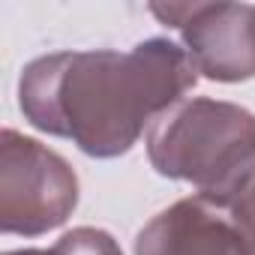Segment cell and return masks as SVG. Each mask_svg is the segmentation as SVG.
I'll return each instance as SVG.
<instances>
[{"label":"cell","mask_w":255,"mask_h":255,"mask_svg":"<svg viewBox=\"0 0 255 255\" xmlns=\"http://www.w3.org/2000/svg\"><path fill=\"white\" fill-rule=\"evenodd\" d=\"M150 12L180 30L198 75L222 84L255 78V3H150Z\"/></svg>","instance_id":"cell-4"},{"label":"cell","mask_w":255,"mask_h":255,"mask_svg":"<svg viewBox=\"0 0 255 255\" xmlns=\"http://www.w3.org/2000/svg\"><path fill=\"white\" fill-rule=\"evenodd\" d=\"M78 207V177L51 147L15 129L0 132V231L39 237Z\"/></svg>","instance_id":"cell-3"},{"label":"cell","mask_w":255,"mask_h":255,"mask_svg":"<svg viewBox=\"0 0 255 255\" xmlns=\"http://www.w3.org/2000/svg\"><path fill=\"white\" fill-rule=\"evenodd\" d=\"M228 216L243 240L246 255H255V183H249L240 195H234L228 204Z\"/></svg>","instance_id":"cell-7"},{"label":"cell","mask_w":255,"mask_h":255,"mask_svg":"<svg viewBox=\"0 0 255 255\" xmlns=\"http://www.w3.org/2000/svg\"><path fill=\"white\" fill-rule=\"evenodd\" d=\"M6 255H123V252H120V243L108 231L93 228V225H81V228L66 231L48 249L30 246V249H12Z\"/></svg>","instance_id":"cell-6"},{"label":"cell","mask_w":255,"mask_h":255,"mask_svg":"<svg viewBox=\"0 0 255 255\" xmlns=\"http://www.w3.org/2000/svg\"><path fill=\"white\" fill-rule=\"evenodd\" d=\"M135 255H246V249L228 207L195 192L138 231Z\"/></svg>","instance_id":"cell-5"},{"label":"cell","mask_w":255,"mask_h":255,"mask_svg":"<svg viewBox=\"0 0 255 255\" xmlns=\"http://www.w3.org/2000/svg\"><path fill=\"white\" fill-rule=\"evenodd\" d=\"M147 156L159 177L228 204L255 183V114L225 99H180L150 123Z\"/></svg>","instance_id":"cell-2"},{"label":"cell","mask_w":255,"mask_h":255,"mask_svg":"<svg viewBox=\"0 0 255 255\" xmlns=\"http://www.w3.org/2000/svg\"><path fill=\"white\" fill-rule=\"evenodd\" d=\"M195 81L186 48L168 36H150L129 51H51L21 69L18 108L33 129L72 141L84 156L117 159Z\"/></svg>","instance_id":"cell-1"}]
</instances>
